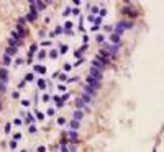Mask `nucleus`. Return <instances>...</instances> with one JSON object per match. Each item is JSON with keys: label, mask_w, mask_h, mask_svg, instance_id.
I'll return each mask as SVG.
<instances>
[{"label": "nucleus", "mask_w": 164, "mask_h": 152, "mask_svg": "<svg viewBox=\"0 0 164 152\" xmlns=\"http://www.w3.org/2000/svg\"><path fill=\"white\" fill-rule=\"evenodd\" d=\"M20 152H28V150H20Z\"/></svg>", "instance_id": "nucleus-58"}, {"label": "nucleus", "mask_w": 164, "mask_h": 152, "mask_svg": "<svg viewBox=\"0 0 164 152\" xmlns=\"http://www.w3.org/2000/svg\"><path fill=\"white\" fill-rule=\"evenodd\" d=\"M72 13H74V15H79L81 12H79V8H74V10H72Z\"/></svg>", "instance_id": "nucleus-57"}, {"label": "nucleus", "mask_w": 164, "mask_h": 152, "mask_svg": "<svg viewBox=\"0 0 164 152\" xmlns=\"http://www.w3.org/2000/svg\"><path fill=\"white\" fill-rule=\"evenodd\" d=\"M41 100H43V102L46 103V102H49V100H51V96L48 95V93H44V95H43V98H41Z\"/></svg>", "instance_id": "nucleus-38"}, {"label": "nucleus", "mask_w": 164, "mask_h": 152, "mask_svg": "<svg viewBox=\"0 0 164 152\" xmlns=\"http://www.w3.org/2000/svg\"><path fill=\"white\" fill-rule=\"evenodd\" d=\"M92 67H97V69H100V70H103V69H105V64H103V62L97 57V59L92 61Z\"/></svg>", "instance_id": "nucleus-6"}, {"label": "nucleus", "mask_w": 164, "mask_h": 152, "mask_svg": "<svg viewBox=\"0 0 164 152\" xmlns=\"http://www.w3.org/2000/svg\"><path fill=\"white\" fill-rule=\"evenodd\" d=\"M58 77H59V80H61V82H66V80H67V75H66L64 72H62V74H58Z\"/></svg>", "instance_id": "nucleus-31"}, {"label": "nucleus", "mask_w": 164, "mask_h": 152, "mask_svg": "<svg viewBox=\"0 0 164 152\" xmlns=\"http://www.w3.org/2000/svg\"><path fill=\"white\" fill-rule=\"evenodd\" d=\"M3 131H5V134H10V131H12V124L7 123L5 126H3Z\"/></svg>", "instance_id": "nucleus-26"}, {"label": "nucleus", "mask_w": 164, "mask_h": 152, "mask_svg": "<svg viewBox=\"0 0 164 152\" xmlns=\"http://www.w3.org/2000/svg\"><path fill=\"white\" fill-rule=\"evenodd\" d=\"M90 10H92V13H99V7H90Z\"/></svg>", "instance_id": "nucleus-47"}, {"label": "nucleus", "mask_w": 164, "mask_h": 152, "mask_svg": "<svg viewBox=\"0 0 164 152\" xmlns=\"http://www.w3.org/2000/svg\"><path fill=\"white\" fill-rule=\"evenodd\" d=\"M16 33H18V38H20V41L22 39H25L26 38V34H28V31L25 30V26H20V25H16Z\"/></svg>", "instance_id": "nucleus-4"}, {"label": "nucleus", "mask_w": 164, "mask_h": 152, "mask_svg": "<svg viewBox=\"0 0 164 152\" xmlns=\"http://www.w3.org/2000/svg\"><path fill=\"white\" fill-rule=\"evenodd\" d=\"M82 116H84V111H82V110H76L74 115H72V119H76V121H81Z\"/></svg>", "instance_id": "nucleus-9"}, {"label": "nucleus", "mask_w": 164, "mask_h": 152, "mask_svg": "<svg viewBox=\"0 0 164 152\" xmlns=\"http://www.w3.org/2000/svg\"><path fill=\"white\" fill-rule=\"evenodd\" d=\"M99 12H100V15H99V16H105V15H107V10H105V8L99 10Z\"/></svg>", "instance_id": "nucleus-46"}, {"label": "nucleus", "mask_w": 164, "mask_h": 152, "mask_svg": "<svg viewBox=\"0 0 164 152\" xmlns=\"http://www.w3.org/2000/svg\"><path fill=\"white\" fill-rule=\"evenodd\" d=\"M8 146L12 147V149H16V142H15V141H10V144H8Z\"/></svg>", "instance_id": "nucleus-44"}, {"label": "nucleus", "mask_w": 164, "mask_h": 152, "mask_svg": "<svg viewBox=\"0 0 164 152\" xmlns=\"http://www.w3.org/2000/svg\"><path fill=\"white\" fill-rule=\"evenodd\" d=\"M94 23H95V26H100L102 25V16H95V18H94Z\"/></svg>", "instance_id": "nucleus-27"}, {"label": "nucleus", "mask_w": 164, "mask_h": 152, "mask_svg": "<svg viewBox=\"0 0 164 152\" xmlns=\"http://www.w3.org/2000/svg\"><path fill=\"white\" fill-rule=\"evenodd\" d=\"M38 152H46V147H44V146H40V147H38Z\"/></svg>", "instance_id": "nucleus-50"}, {"label": "nucleus", "mask_w": 164, "mask_h": 152, "mask_svg": "<svg viewBox=\"0 0 164 152\" xmlns=\"http://www.w3.org/2000/svg\"><path fill=\"white\" fill-rule=\"evenodd\" d=\"M67 136H69V137H67V139H69V141H71V142H72V141H74V142H76V141H77V139H79V136H77V133H76V131H71V133H69V134H67Z\"/></svg>", "instance_id": "nucleus-14"}, {"label": "nucleus", "mask_w": 164, "mask_h": 152, "mask_svg": "<svg viewBox=\"0 0 164 152\" xmlns=\"http://www.w3.org/2000/svg\"><path fill=\"white\" fill-rule=\"evenodd\" d=\"M36 51H38V44H36V43H33V44L30 46V56H33V54L36 53Z\"/></svg>", "instance_id": "nucleus-20"}, {"label": "nucleus", "mask_w": 164, "mask_h": 152, "mask_svg": "<svg viewBox=\"0 0 164 152\" xmlns=\"http://www.w3.org/2000/svg\"><path fill=\"white\" fill-rule=\"evenodd\" d=\"M123 13H125V15H130V16H133V18H135V16L138 15V10L135 8L131 3H126V5L123 7Z\"/></svg>", "instance_id": "nucleus-1"}, {"label": "nucleus", "mask_w": 164, "mask_h": 152, "mask_svg": "<svg viewBox=\"0 0 164 152\" xmlns=\"http://www.w3.org/2000/svg\"><path fill=\"white\" fill-rule=\"evenodd\" d=\"M82 39H84V44H87V43H89V38H87L85 34H84V38H82Z\"/></svg>", "instance_id": "nucleus-55"}, {"label": "nucleus", "mask_w": 164, "mask_h": 152, "mask_svg": "<svg viewBox=\"0 0 164 152\" xmlns=\"http://www.w3.org/2000/svg\"><path fill=\"white\" fill-rule=\"evenodd\" d=\"M41 46H43V47H48V46H53V43H51L49 39H46V41H43V43H41Z\"/></svg>", "instance_id": "nucleus-34"}, {"label": "nucleus", "mask_w": 164, "mask_h": 152, "mask_svg": "<svg viewBox=\"0 0 164 152\" xmlns=\"http://www.w3.org/2000/svg\"><path fill=\"white\" fill-rule=\"evenodd\" d=\"M64 123H66V119L62 118V116H59V118H58V124H59V126H64Z\"/></svg>", "instance_id": "nucleus-37"}, {"label": "nucleus", "mask_w": 164, "mask_h": 152, "mask_svg": "<svg viewBox=\"0 0 164 152\" xmlns=\"http://www.w3.org/2000/svg\"><path fill=\"white\" fill-rule=\"evenodd\" d=\"M12 124H13V126H22V124H23V121H22L20 118H16V119H15V121H13Z\"/></svg>", "instance_id": "nucleus-36"}, {"label": "nucleus", "mask_w": 164, "mask_h": 152, "mask_svg": "<svg viewBox=\"0 0 164 152\" xmlns=\"http://www.w3.org/2000/svg\"><path fill=\"white\" fill-rule=\"evenodd\" d=\"M76 106H77V110H85V111H89V108H87V106H85V103H84L82 102V100L81 98H79V96H77V98H76Z\"/></svg>", "instance_id": "nucleus-8"}, {"label": "nucleus", "mask_w": 164, "mask_h": 152, "mask_svg": "<svg viewBox=\"0 0 164 152\" xmlns=\"http://www.w3.org/2000/svg\"><path fill=\"white\" fill-rule=\"evenodd\" d=\"M58 56H59L58 49H51V51H49V57H51V59H56Z\"/></svg>", "instance_id": "nucleus-23"}, {"label": "nucleus", "mask_w": 164, "mask_h": 152, "mask_svg": "<svg viewBox=\"0 0 164 152\" xmlns=\"http://www.w3.org/2000/svg\"><path fill=\"white\" fill-rule=\"evenodd\" d=\"M2 62H3V65H7V67H8V65L12 64V57L5 54V56H3V59H2Z\"/></svg>", "instance_id": "nucleus-19"}, {"label": "nucleus", "mask_w": 164, "mask_h": 152, "mask_svg": "<svg viewBox=\"0 0 164 152\" xmlns=\"http://www.w3.org/2000/svg\"><path fill=\"white\" fill-rule=\"evenodd\" d=\"M85 82H87V85H90V87L94 88V90H99V88H100V82H99V80H95V79H92L90 75H87Z\"/></svg>", "instance_id": "nucleus-3"}, {"label": "nucleus", "mask_w": 164, "mask_h": 152, "mask_svg": "<svg viewBox=\"0 0 164 152\" xmlns=\"http://www.w3.org/2000/svg\"><path fill=\"white\" fill-rule=\"evenodd\" d=\"M59 146H61V152H69V147L66 146V139H61Z\"/></svg>", "instance_id": "nucleus-17"}, {"label": "nucleus", "mask_w": 164, "mask_h": 152, "mask_svg": "<svg viewBox=\"0 0 164 152\" xmlns=\"http://www.w3.org/2000/svg\"><path fill=\"white\" fill-rule=\"evenodd\" d=\"M62 33H64V30H62V26H56V28H54V31H53V33H49V36L51 38H53V36H59V34H62Z\"/></svg>", "instance_id": "nucleus-10"}, {"label": "nucleus", "mask_w": 164, "mask_h": 152, "mask_svg": "<svg viewBox=\"0 0 164 152\" xmlns=\"http://www.w3.org/2000/svg\"><path fill=\"white\" fill-rule=\"evenodd\" d=\"M44 57H46V51H40V53H38V59L44 61Z\"/></svg>", "instance_id": "nucleus-29"}, {"label": "nucleus", "mask_w": 164, "mask_h": 152, "mask_svg": "<svg viewBox=\"0 0 164 152\" xmlns=\"http://www.w3.org/2000/svg\"><path fill=\"white\" fill-rule=\"evenodd\" d=\"M28 131H30L31 134H33V133H36V126H30V128H28Z\"/></svg>", "instance_id": "nucleus-43"}, {"label": "nucleus", "mask_w": 164, "mask_h": 152, "mask_svg": "<svg viewBox=\"0 0 164 152\" xmlns=\"http://www.w3.org/2000/svg\"><path fill=\"white\" fill-rule=\"evenodd\" d=\"M20 139H22V133H15V134H13V141H15V142H16V141H20Z\"/></svg>", "instance_id": "nucleus-35"}, {"label": "nucleus", "mask_w": 164, "mask_h": 152, "mask_svg": "<svg viewBox=\"0 0 164 152\" xmlns=\"http://www.w3.org/2000/svg\"><path fill=\"white\" fill-rule=\"evenodd\" d=\"M46 80H44V79H40V80H38V88H40V90H44V88H46Z\"/></svg>", "instance_id": "nucleus-16"}, {"label": "nucleus", "mask_w": 164, "mask_h": 152, "mask_svg": "<svg viewBox=\"0 0 164 152\" xmlns=\"http://www.w3.org/2000/svg\"><path fill=\"white\" fill-rule=\"evenodd\" d=\"M15 64H16V65H22V64H23V59H22V57H20V59H16Z\"/></svg>", "instance_id": "nucleus-49"}, {"label": "nucleus", "mask_w": 164, "mask_h": 152, "mask_svg": "<svg viewBox=\"0 0 164 152\" xmlns=\"http://www.w3.org/2000/svg\"><path fill=\"white\" fill-rule=\"evenodd\" d=\"M79 121H76V119H71V123H69V128H71V131H76V129H79Z\"/></svg>", "instance_id": "nucleus-13"}, {"label": "nucleus", "mask_w": 164, "mask_h": 152, "mask_svg": "<svg viewBox=\"0 0 164 152\" xmlns=\"http://www.w3.org/2000/svg\"><path fill=\"white\" fill-rule=\"evenodd\" d=\"M76 57H77V59H81V57H82V53H81V51H76Z\"/></svg>", "instance_id": "nucleus-51"}, {"label": "nucleus", "mask_w": 164, "mask_h": 152, "mask_svg": "<svg viewBox=\"0 0 164 152\" xmlns=\"http://www.w3.org/2000/svg\"><path fill=\"white\" fill-rule=\"evenodd\" d=\"M36 18H38V16H34V15H31V13H28V15H26V18H25V21H30V23H33Z\"/></svg>", "instance_id": "nucleus-22"}, {"label": "nucleus", "mask_w": 164, "mask_h": 152, "mask_svg": "<svg viewBox=\"0 0 164 152\" xmlns=\"http://www.w3.org/2000/svg\"><path fill=\"white\" fill-rule=\"evenodd\" d=\"M67 49H69L67 44H61V49H59V53H61V54H66V53H67Z\"/></svg>", "instance_id": "nucleus-28"}, {"label": "nucleus", "mask_w": 164, "mask_h": 152, "mask_svg": "<svg viewBox=\"0 0 164 152\" xmlns=\"http://www.w3.org/2000/svg\"><path fill=\"white\" fill-rule=\"evenodd\" d=\"M15 53H16V47H12V46H8V47L5 49V54H7V56H10V57H12Z\"/></svg>", "instance_id": "nucleus-15"}, {"label": "nucleus", "mask_w": 164, "mask_h": 152, "mask_svg": "<svg viewBox=\"0 0 164 152\" xmlns=\"http://www.w3.org/2000/svg\"><path fill=\"white\" fill-rule=\"evenodd\" d=\"M22 105L23 106H30V102H28V100H22Z\"/></svg>", "instance_id": "nucleus-48"}, {"label": "nucleus", "mask_w": 164, "mask_h": 152, "mask_svg": "<svg viewBox=\"0 0 164 152\" xmlns=\"http://www.w3.org/2000/svg\"><path fill=\"white\" fill-rule=\"evenodd\" d=\"M95 92L97 90H94L92 87H90V85H84V93H85V95H89V96H95Z\"/></svg>", "instance_id": "nucleus-7"}, {"label": "nucleus", "mask_w": 164, "mask_h": 152, "mask_svg": "<svg viewBox=\"0 0 164 152\" xmlns=\"http://www.w3.org/2000/svg\"><path fill=\"white\" fill-rule=\"evenodd\" d=\"M54 113H56L54 108H49V110H48V116H54Z\"/></svg>", "instance_id": "nucleus-40"}, {"label": "nucleus", "mask_w": 164, "mask_h": 152, "mask_svg": "<svg viewBox=\"0 0 164 152\" xmlns=\"http://www.w3.org/2000/svg\"><path fill=\"white\" fill-rule=\"evenodd\" d=\"M58 92H66V85H58Z\"/></svg>", "instance_id": "nucleus-42"}, {"label": "nucleus", "mask_w": 164, "mask_h": 152, "mask_svg": "<svg viewBox=\"0 0 164 152\" xmlns=\"http://www.w3.org/2000/svg\"><path fill=\"white\" fill-rule=\"evenodd\" d=\"M94 18H95L94 15H89V16H87V20H89V21H94Z\"/></svg>", "instance_id": "nucleus-56"}, {"label": "nucleus", "mask_w": 164, "mask_h": 152, "mask_svg": "<svg viewBox=\"0 0 164 152\" xmlns=\"http://www.w3.org/2000/svg\"><path fill=\"white\" fill-rule=\"evenodd\" d=\"M34 121H36V119L33 118V115H31V113H28V115H26V119H25V123H28V124L33 123V124H34Z\"/></svg>", "instance_id": "nucleus-21"}, {"label": "nucleus", "mask_w": 164, "mask_h": 152, "mask_svg": "<svg viewBox=\"0 0 164 152\" xmlns=\"http://www.w3.org/2000/svg\"><path fill=\"white\" fill-rule=\"evenodd\" d=\"M25 84H26V82H25V80H22V82L18 84V88H23V87H25Z\"/></svg>", "instance_id": "nucleus-52"}, {"label": "nucleus", "mask_w": 164, "mask_h": 152, "mask_svg": "<svg viewBox=\"0 0 164 152\" xmlns=\"http://www.w3.org/2000/svg\"><path fill=\"white\" fill-rule=\"evenodd\" d=\"M103 41H105V38H103V34H97V43L103 44Z\"/></svg>", "instance_id": "nucleus-33"}, {"label": "nucleus", "mask_w": 164, "mask_h": 152, "mask_svg": "<svg viewBox=\"0 0 164 152\" xmlns=\"http://www.w3.org/2000/svg\"><path fill=\"white\" fill-rule=\"evenodd\" d=\"M69 13H71V8H69V7H67V8H66V10H64V12H62V15H64V16H67V15H69Z\"/></svg>", "instance_id": "nucleus-45"}, {"label": "nucleus", "mask_w": 164, "mask_h": 152, "mask_svg": "<svg viewBox=\"0 0 164 152\" xmlns=\"http://www.w3.org/2000/svg\"><path fill=\"white\" fill-rule=\"evenodd\" d=\"M0 82H3V84L8 82V70H7L5 67L0 69Z\"/></svg>", "instance_id": "nucleus-5"}, {"label": "nucleus", "mask_w": 164, "mask_h": 152, "mask_svg": "<svg viewBox=\"0 0 164 152\" xmlns=\"http://www.w3.org/2000/svg\"><path fill=\"white\" fill-rule=\"evenodd\" d=\"M44 8H46L44 2H36V10H44Z\"/></svg>", "instance_id": "nucleus-24"}, {"label": "nucleus", "mask_w": 164, "mask_h": 152, "mask_svg": "<svg viewBox=\"0 0 164 152\" xmlns=\"http://www.w3.org/2000/svg\"><path fill=\"white\" fill-rule=\"evenodd\" d=\"M79 98H81V100H82V102H84V103H90V102H92V96H89V95H85V93H82V95H81V96H79Z\"/></svg>", "instance_id": "nucleus-18"}, {"label": "nucleus", "mask_w": 164, "mask_h": 152, "mask_svg": "<svg viewBox=\"0 0 164 152\" xmlns=\"http://www.w3.org/2000/svg\"><path fill=\"white\" fill-rule=\"evenodd\" d=\"M110 44H120V36H117L115 33L110 34Z\"/></svg>", "instance_id": "nucleus-12"}, {"label": "nucleus", "mask_w": 164, "mask_h": 152, "mask_svg": "<svg viewBox=\"0 0 164 152\" xmlns=\"http://www.w3.org/2000/svg\"><path fill=\"white\" fill-rule=\"evenodd\" d=\"M12 96H13V98H18L20 93H18V92H13V93H12Z\"/></svg>", "instance_id": "nucleus-54"}, {"label": "nucleus", "mask_w": 164, "mask_h": 152, "mask_svg": "<svg viewBox=\"0 0 164 152\" xmlns=\"http://www.w3.org/2000/svg\"><path fill=\"white\" fill-rule=\"evenodd\" d=\"M69 96H71V93H69V92H66L64 95L61 96V102H62V103H66V102H67V100H69Z\"/></svg>", "instance_id": "nucleus-25"}, {"label": "nucleus", "mask_w": 164, "mask_h": 152, "mask_svg": "<svg viewBox=\"0 0 164 152\" xmlns=\"http://www.w3.org/2000/svg\"><path fill=\"white\" fill-rule=\"evenodd\" d=\"M71 69H72V65H71V64H64V70H66V72H69Z\"/></svg>", "instance_id": "nucleus-41"}, {"label": "nucleus", "mask_w": 164, "mask_h": 152, "mask_svg": "<svg viewBox=\"0 0 164 152\" xmlns=\"http://www.w3.org/2000/svg\"><path fill=\"white\" fill-rule=\"evenodd\" d=\"M33 69L38 72V74H41V75H43V74H46V72H48V70H46V67H44V65H40V64H36Z\"/></svg>", "instance_id": "nucleus-11"}, {"label": "nucleus", "mask_w": 164, "mask_h": 152, "mask_svg": "<svg viewBox=\"0 0 164 152\" xmlns=\"http://www.w3.org/2000/svg\"><path fill=\"white\" fill-rule=\"evenodd\" d=\"M0 110H2V103H0Z\"/></svg>", "instance_id": "nucleus-59"}, {"label": "nucleus", "mask_w": 164, "mask_h": 152, "mask_svg": "<svg viewBox=\"0 0 164 152\" xmlns=\"http://www.w3.org/2000/svg\"><path fill=\"white\" fill-rule=\"evenodd\" d=\"M90 77H92V79H95V80H102V77H103V74H102V70H100V69H97V67H90Z\"/></svg>", "instance_id": "nucleus-2"}, {"label": "nucleus", "mask_w": 164, "mask_h": 152, "mask_svg": "<svg viewBox=\"0 0 164 152\" xmlns=\"http://www.w3.org/2000/svg\"><path fill=\"white\" fill-rule=\"evenodd\" d=\"M36 119H40V121H43V119H44V115L41 111H38V110H36Z\"/></svg>", "instance_id": "nucleus-32"}, {"label": "nucleus", "mask_w": 164, "mask_h": 152, "mask_svg": "<svg viewBox=\"0 0 164 152\" xmlns=\"http://www.w3.org/2000/svg\"><path fill=\"white\" fill-rule=\"evenodd\" d=\"M82 62H84V57H81V59H79L77 62H76V64H74V65H81V64H82Z\"/></svg>", "instance_id": "nucleus-53"}, {"label": "nucleus", "mask_w": 164, "mask_h": 152, "mask_svg": "<svg viewBox=\"0 0 164 152\" xmlns=\"http://www.w3.org/2000/svg\"><path fill=\"white\" fill-rule=\"evenodd\" d=\"M33 80H34V75H33V74H26L25 82H33Z\"/></svg>", "instance_id": "nucleus-30"}, {"label": "nucleus", "mask_w": 164, "mask_h": 152, "mask_svg": "<svg viewBox=\"0 0 164 152\" xmlns=\"http://www.w3.org/2000/svg\"><path fill=\"white\" fill-rule=\"evenodd\" d=\"M5 90H7V85L3 84V82H0V93H3Z\"/></svg>", "instance_id": "nucleus-39"}]
</instances>
